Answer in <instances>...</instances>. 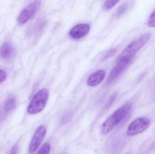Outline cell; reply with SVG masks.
<instances>
[{
	"label": "cell",
	"instance_id": "5bb4252c",
	"mask_svg": "<svg viewBox=\"0 0 155 154\" xmlns=\"http://www.w3.org/2000/svg\"><path fill=\"white\" fill-rule=\"evenodd\" d=\"M147 25L151 28H155V10L151 13L148 18Z\"/></svg>",
	"mask_w": 155,
	"mask_h": 154
},
{
	"label": "cell",
	"instance_id": "8fae6325",
	"mask_svg": "<svg viewBox=\"0 0 155 154\" xmlns=\"http://www.w3.org/2000/svg\"><path fill=\"white\" fill-rule=\"evenodd\" d=\"M16 100L13 97L9 98L5 101L4 105V110L5 111H10L15 106Z\"/></svg>",
	"mask_w": 155,
	"mask_h": 154
},
{
	"label": "cell",
	"instance_id": "30bf717a",
	"mask_svg": "<svg viewBox=\"0 0 155 154\" xmlns=\"http://www.w3.org/2000/svg\"><path fill=\"white\" fill-rule=\"evenodd\" d=\"M105 71L100 70L91 75L87 80V84L90 86H95L101 83L105 77Z\"/></svg>",
	"mask_w": 155,
	"mask_h": 154
},
{
	"label": "cell",
	"instance_id": "9a60e30c",
	"mask_svg": "<svg viewBox=\"0 0 155 154\" xmlns=\"http://www.w3.org/2000/svg\"><path fill=\"white\" fill-rule=\"evenodd\" d=\"M119 1H107L105 2L104 8L106 10H109L113 8L114 6L117 3L119 2Z\"/></svg>",
	"mask_w": 155,
	"mask_h": 154
},
{
	"label": "cell",
	"instance_id": "8992f818",
	"mask_svg": "<svg viewBox=\"0 0 155 154\" xmlns=\"http://www.w3.org/2000/svg\"><path fill=\"white\" fill-rule=\"evenodd\" d=\"M131 61L118 58L115 65L111 71L106 81L107 84H110L116 80L128 67Z\"/></svg>",
	"mask_w": 155,
	"mask_h": 154
},
{
	"label": "cell",
	"instance_id": "4fadbf2b",
	"mask_svg": "<svg viewBox=\"0 0 155 154\" xmlns=\"http://www.w3.org/2000/svg\"><path fill=\"white\" fill-rule=\"evenodd\" d=\"M128 5L127 3H124L122 5L120 6L117 9V11L116 15L117 17H119V16L122 15L126 11L127 8H128Z\"/></svg>",
	"mask_w": 155,
	"mask_h": 154
},
{
	"label": "cell",
	"instance_id": "5b68a950",
	"mask_svg": "<svg viewBox=\"0 0 155 154\" xmlns=\"http://www.w3.org/2000/svg\"><path fill=\"white\" fill-rule=\"evenodd\" d=\"M40 5V1H35L25 7L17 17V21L18 23L24 24L31 20L38 11Z\"/></svg>",
	"mask_w": 155,
	"mask_h": 154
},
{
	"label": "cell",
	"instance_id": "e0dca14e",
	"mask_svg": "<svg viewBox=\"0 0 155 154\" xmlns=\"http://www.w3.org/2000/svg\"><path fill=\"white\" fill-rule=\"evenodd\" d=\"M18 146L17 144L15 145L11 149L9 154H17Z\"/></svg>",
	"mask_w": 155,
	"mask_h": 154
},
{
	"label": "cell",
	"instance_id": "6da1fadb",
	"mask_svg": "<svg viewBox=\"0 0 155 154\" xmlns=\"http://www.w3.org/2000/svg\"><path fill=\"white\" fill-rule=\"evenodd\" d=\"M131 105L127 104L116 110L102 124L101 133L107 135L112 131L116 126L125 117L131 109Z\"/></svg>",
	"mask_w": 155,
	"mask_h": 154
},
{
	"label": "cell",
	"instance_id": "ba28073f",
	"mask_svg": "<svg viewBox=\"0 0 155 154\" xmlns=\"http://www.w3.org/2000/svg\"><path fill=\"white\" fill-rule=\"evenodd\" d=\"M90 29V26L88 24H80L72 28L69 34L73 39H81L88 33Z\"/></svg>",
	"mask_w": 155,
	"mask_h": 154
},
{
	"label": "cell",
	"instance_id": "ac0fdd59",
	"mask_svg": "<svg viewBox=\"0 0 155 154\" xmlns=\"http://www.w3.org/2000/svg\"><path fill=\"white\" fill-rule=\"evenodd\" d=\"M116 52V50L114 49L111 50L109 51L107 53L106 55H105L104 58H107L108 57H111L112 55H114L115 53Z\"/></svg>",
	"mask_w": 155,
	"mask_h": 154
},
{
	"label": "cell",
	"instance_id": "7a4b0ae2",
	"mask_svg": "<svg viewBox=\"0 0 155 154\" xmlns=\"http://www.w3.org/2000/svg\"><path fill=\"white\" fill-rule=\"evenodd\" d=\"M151 36V33H147L132 42L123 51L119 58L132 61L135 55L149 40Z\"/></svg>",
	"mask_w": 155,
	"mask_h": 154
},
{
	"label": "cell",
	"instance_id": "2e32d148",
	"mask_svg": "<svg viewBox=\"0 0 155 154\" xmlns=\"http://www.w3.org/2000/svg\"><path fill=\"white\" fill-rule=\"evenodd\" d=\"M6 78V73L4 71L0 70V84L4 81Z\"/></svg>",
	"mask_w": 155,
	"mask_h": 154
},
{
	"label": "cell",
	"instance_id": "52a82bcc",
	"mask_svg": "<svg viewBox=\"0 0 155 154\" xmlns=\"http://www.w3.org/2000/svg\"><path fill=\"white\" fill-rule=\"evenodd\" d=\"M47 129L44 125H41L36 129L29 147L30 154L34 153L39 148L46 135Z\"/></svg>",
	"mask_w": 155,
	"mask_h": 154
},
{
	"label": "cell",
	"instance_id": "7c38bea8",
	"mask_svg": "<svg viewBox=\"0 0 155 154\" xmlns=\"http://www.w3.org/2000/svg\"><path fill=\"white\" fill-rule=\"evenodd\" d=\"M51 150L50 143L46 142L41 146L36 154H49Z\"/></svg>",
	"mask_w": 155,
	"mask_h": 154
},
{
	"label": "cell",
	"instance_id": "3957f363",
	"mask_svg": "<svg viewBox=\"0 0 155 154\" xmlns=\"http://www.w3.org/2000/svg\"><path fill=\"white\" fill-rule=\"evenodd\" d=\"M49 91L43 89L38 91L34 96L27 109L30 115H36L43 110L49 98Z\"/></svg>",
	"mask_w": 155,
	"mask_h": 154
},
{
	"label": "cell",
	"instance_id": "277c9868",
	"mask_svg": "<svg viewBox=\"0 0 155 154\" xmlns=\"http://www.w3.org/2000/svg\"><path fill=\"white\" fill-rule=\"evenodd\" d=\"M151 124V120L144 117L135 119L128 126L127 130V136L132 137L139 134L147 130Z\"/></svg>",
	"mask_w": 155,
	"mask_h": 154
},
{
	"label": "cell",
	"instance_id": "9c48e42d",
	"mask_svg": "<svg viewBox=\"0 0 155 154\" xmlns=\"http://www.w3.org/2000/svg\"><path fill=\"white\" fill-rule=\"evenodd\" d=\"M15 54V49L13 45L9 42L3 43L0 49V56L5 60L11 59Z\"/></svg>",
	"mask_w": 155,
	"mask_h": 154
}]
</instances>
